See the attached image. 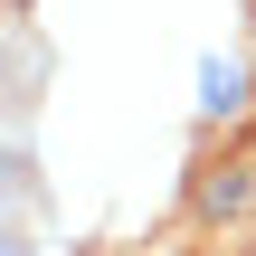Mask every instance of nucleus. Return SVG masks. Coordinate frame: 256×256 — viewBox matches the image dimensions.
<instances>
[{
  "label": "nucleus",
  "mask_w": 256,
  "mask_h": 256,
  "mask_svg": "<svg viewBox=\"0 0 256 256\" xmlns=\"http://www.w3.org/2000/svg\"><path fill=\"white\" fill-rule=\"evenodd\" d=\"M209 114H238V66H209Z\"/></svg>",
  "instance_id": "f257e3e1"
}]
</instances>
